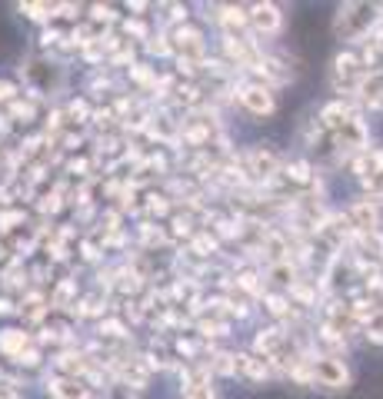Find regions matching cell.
<instances>
[{"mask_svg":"<svg viewBox=\"0 0 383 399\" xmlns=\"http://www.w3.org/2000/svg\"><path fill=\"white\" fill-rule=\"evenodd\" d=\"M247 100H250V107H257V110H267V107H270V100L260 97V90H250V97H247Z\"/></svg>","mask_w":383,"mask_h":399,"instance_id":"1","label":"cell"}]
</instances>
